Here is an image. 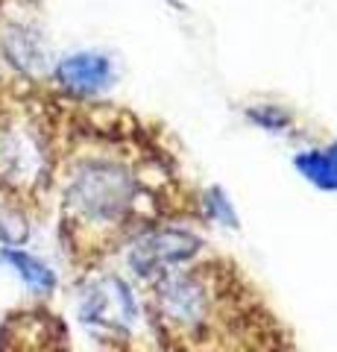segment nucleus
I'll return each mask as SVG.
<instances>
[{
    "mask_svg": "<svg viewBox=\"0 0 337 352\" xmlns=\"http://www.w3.org/2000/svg\"><path fill=\"white\" fill-rule=\"evenodd\" d=\"M85 124L65 141L62 235L73 258L85 264L138 229L153 226L167 185H176L170 162L150 126L112 109H82Z\"/></svg>",
    "mask_w": 337,
    "mask_h": 352,
    "instance_id": "obj_1",
    "label": "nucleus"
},
{
    "mask_svg": "<svg viewBox=\"0 0 337 352\" xmlns=\"http://www.w3.org/2000/svg\"><path fill=\"white\" fill-rule=\"evenodd\" d=\"M153 326L182 352H279L276 317L232 264L205 261L161 273L150 291Z\"/></svg>",
    "mask_w": 337,
    "mask_h": 352,
    "instance_id": "obj_2",
    "label": "nucleus"
},
{
    "mask_svg": "<svg viewBox=\"0 0 337 352\" xmlns=\"http://www.w3.org/2000/svg\"><path fill=\"white\" fill-rule=\"evenodd\" d=\"M59 109L56 100L15 91L0 100V191L6 203L38 200L56 176Z\"/></svg>",
    "mask_w": 337,
    "mask_h": 352,
    "instance_id": "obj_3",
    "label": "nucleus"
},
{
    "mask_svg": "<svg viewBox=\"0 0 337 352\" xmlns=\"http://www.w3.org/2000/svg\"><path fill=\"white\" fill-rule=\"evenodd\" d=\"M202 250V238L188 229H153L129 244V267L138 276H161L170 264H185Z\"/></svg>",
    "mask_w": 337,
    "mask_h": 352,
    "instance_id": "obj_4",
    "label": "nucleus"
},
{
    "mask_svg": "<svg viewBox=\"0 0 337 352\" xmlns=\"http://www.w3.org/2000/svg\"><path fill=\"white\" fill-rule=\"evenodd\" d=\"M56 80L73 94H94L112 80V62L100 53H73L56 65Z\"/></svg>",
    "mask_w": 337,
    "mask_h": 352,
    "instance_id": "obj_5",
    "label": "nucleus"
},
{
    "mask_svg": "<svg viewBox=\"0 0 337 352\" xmlns=\"http://www.w3.org/2000/svg\"><path fill=\"white\" fill-rule=\"evenodd\" d=\"M3 53H6V59L24 74H36V71H41V65H45V53H41L36 36L24 27H12L3 36Z\"/></svg>",
    "mask_w": 337,
    "mask_h": 352,
    "instance_id": "obj_6",
    "label": "nucleus"
},
{
    "mask_svg": "<svg viewBox=\"0 0 337 352\" xmlns=\"http://www.w3.org/2000/svg\"><path fill=\"white\" fill-rule=\"evenodd\" d=\"M0 258L12 264L15 273L27 282V288H30V291H36V294L45 296V294H50L53 288H56V276H53V270L47 267L45 261H38L36 256H30V252L3 250V252H0Z\"/></svg>",
    "mask_w": 337,
    "mask_h": 352,
    "instance_id": "obj_7",
    "label": "nucleus"
},
{
    "mask_svg": "<svg viewBox=\"0 0 337 352\" xmlns=\"http://www.w3.org/2000/svg\"><path fill=\"white\" fill-rule=\"evenodd\" d=\"M297 168L305 173L314 185L337 191V144H332L329 150L302 153V156H297Z\"/></svg>",
    "mask_w": 337,
    "mask_h": 352,
    "instance_id": "obj_8",
    "label": "nucleus"
},
{
    "mask_svg": "<svg viewBox=\"0 0 337 352\" xmlns=\"http://www.w3.org/2000/svg\"><path fill=\"white\" fill-rule=\"evenodd\" d=\"M27 238H30V223L24 212H21V206L0 200V244L18 247Z\"/></svg>",
    "mask_w": 337,
    "mask_h": 352,
    "instance_id": "obj_9",
    "label": "nucleus"
},
{
    "mask_svg": "<svg viewBox=\"0 0 337 352\" xmlns=\"http://www.w3.org/2000/svg\"><path fill=\"white\" fill-rule=\"evenodd\" d=\"M253 118L261 120L267 129H279L281 124H288V115L285 112H279V109L273 106H261V109H253Z\"/></svg>",
    "mask_w": 337,
    "mask_h": 352,
    "instance_id": "obj_10",
    "label": "nucleus"
}]
</instances>
